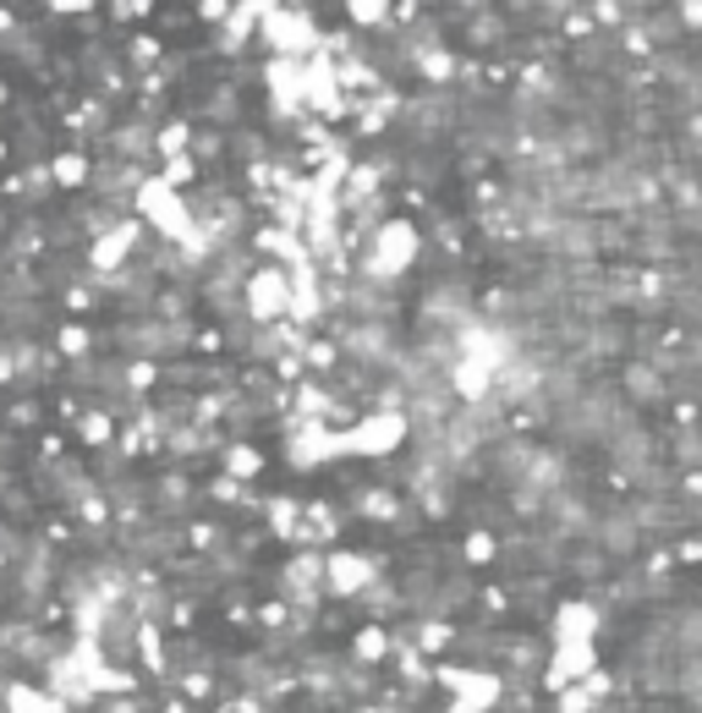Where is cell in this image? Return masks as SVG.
Masks as SVG:
<instances>
[{
  "label": "cell",
  "instance_id": "1",
  "mask_svg": "<svg viewBox=\"0 0 702 713\" xmlns=\"http://www.w3.org/2000/svg\"><path fill=\"white\" fill-rule=\"evenodd\" d=\"M379 570H385L379 555H363V549H329V555H324V587H329L335 598H357L368 581H379Z\"/></svg>",
  "mask_w": 702,
  "mask_h": 713
},
{
  "label": "cell",
  "instance_id": "2",
  "mask_svg": "<svg viewBox=\"0 0 702 713\" xmlns=\"http://www.w3.org/2000/svg\"><path fill=\"white\" fill-rule=\"evenodd\" d=\"M44 170H50V187L83 192L88 187V148H55V154H44Z\"/></svg>",
  "mask_w": 702,
  "mask_h": 713
},
{
  "label": "cell",
  "instance_id": "3",
  "mask_svg": "<svg viewBox=\"0 0 702 713\" xmlns=\"http://www.w3.org/2000/svg\"><path fill=\"white\" fill-rule=\"evenodd\" d=\"M570 637H598V609L587 598H565L555 609V642H570Z\"/></svg>",
  "mask_w": 702,
  "mask_h": 713
},
{
  "label": "cell",
  "instance_id": "4",
  "mask_svg": "<svg viewBox=\"0 0 702 713\" xmlns=\"http://www.w3.org/2000/svg\"><path fill=\"white\" fill-rule=\"evenodd\" d=\"M72 423H77V439L94 444V450H111V444H116V418H111L105 407H88V412H77Z\"/></svg>",
  "mask_w": 702,
  "mask_h": 713
},
{
  "label": "cell",
  "instance_id": "5",
  "mask_svg": "<svg viewBox=\"0 0 702 713\" xmlns=\"http://www.w3.org/2000/svg\"><path fill=\"white\" fill-rule=\"evenodd\" d=\"M259 511H264V533L291 538V533H296V516H302V500H291V494H270Z\"/></svg>",
  "mask_w": 702,
  "mask_h": 713
},
{
  "label": "cell",
  "instance_id": "6",
  "mask_svg": "<svg viewBox=\"0 0 702 713\" xmlns=\"http://www.w3.org/2000/svg\"><path fill=\"white\" fill-rule=\"evenodd\" d=\"M390 648H396V637H390L385 626H363V631L352 637V659H357V664H379Z\"/></svg>",
  "mask_w": 702,
  "mask_h": 713
},
{
  "label": "cell",
  "instance_id": "7",
  "mask_svg": "<svg viewBox=\"0 0 702 713\" xmlns=\"http://www.w3.org/2000/svg\"><path fill=\"white\" fill-rule=\"evenodd\" d=\"M461 560H467V566H494V560H500V538H494L489 527H472L467 544H461Z\"/></svg>",
  "mask_w": 702,
  "mask_h": 713
},
{
  "label": "cell",
  "instance_id": "8",
  "mask_svg": "<svg viewBox=\"0 0 702 713\" xmlns=\"http://www.w3.org/2000/svg\"><path fill=\"white\" fill-rule=\"evenodd\" d=\"M0 703H6V713H55V698H44L33 686H6Z\"/></svg>",
  "mask_w": 702,
  "mask_h": 713
},
{
  "label": "cell",
  "instance_id": "9",
  "mask_svg": "<svg viewBox=\"0 0 702 713\" xmlns=\"http://www.w3.org/2000/svg\"><path fill=\"white\" fill-rule=\"evenodd\" d=\"M231 6H237V0H192V22H198V28H220V22L231 17Z\"/></svg>",
  "mask_w": 702,
  "mask_h": 713
},
{
  "label": "cell",
  "instance_id": "10",
  "mask_svg": "<svg viewBox=\"0 0 702 713\" xmlns=\"http://www.w3.org/2000/svg\"><path fill=\"white\" fill-rule=\"evenodd\" d=\"M6 105H11V88H6V83H0V111H6Z\"/></svg>",
  "mask_w": 702,
  "mask_h": 713
},
{
  "label": "cell",
  "instance_id": "11",
  "mask_svg": "<svg viewBox=\"0 0 702 713\" xmlns=\"http://www.w3.org/2000/svg\"><path fill=\"white\" fill-rule=\"evenodd\" d=\"M0 198H6V176H0Z\"/></svg>",
  "mask_w": 702,
  "mask_h": 713
}]
</instances>
